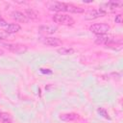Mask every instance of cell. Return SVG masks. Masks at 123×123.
Here are the masks:
<instances>
[{
    "mask_svg": "<svg viewBox=\"0 0 123 123\" xmlns=\"http://www.w3.org/2000/svg\"><path fill=\"white\" fill-rule=\"evenodd\" d=\"M52 20L55 23H58L60 25H65V26H71L75 23V20L67 14H62V13H57L52 16Z\"/></svg>",
    "mask_w": 123,
    "mask_h": 123,
    "instance_id": "1",
    "label": "cell"
},
{
    "mask_svg": "<svg viewBox=\"0 0 123 123\" xmlns=\"http://www.w3.org/2000/svg\"><path fill=\"white\" fill-rule=\"evenodd\" d=\"M89 30L95 35H106L111 30V27L106 23H95L89 27Z\"/></svg>",
    "mask_w": 123,
    "mask_h": 123,
    "instance_id": "2",
    "label": "cell"
},
{
    "mask_svg": "<svg viewBox=\"0 0 123 123\" xmlns=\"http://www.w3.org/2000/svg\"><path fill=\"white\" fill-rule=\"evenodd\" d=\"M4 46L11 52L17 54V55H21L24 54L27 51V47L23 44H18V43H8V44H4Z\"/></svg>",
    "mask_w": 123,
    "mask_h": 123,
    "instance_id": "3",
    "label": "cell"
},
{
    "mask_svg": "<svg viewBox=\"0 0 123 123\" xmlns=\"http://www.w3.org/2000/svg\"><path fill=\"white\" fill-rule=\"evenodd\" d=\"M106 13H107L106 11L103 10L102 8L101 9H98V10H92V11H89L85 15V19H86V20H93V19H96V18L105 16Z\"/></svg>",
    "mask_w": 123,
    "mask_h": 123,
    "instance_id": "4",
    "label": "cell"
},
{
    "mask_svg": "<svg viewBox=\"0 0 123 123\" xmlns=\"http://www.w3.org/2000/svg\"><path fill=\"white\" fill-rule=\"evenodd\" d=\"M47 7L50 11L54 12H66L65 9V3L63 2H57V1H52L47 3Z\"/></svg>",
    "mask_w": 123,
    "mask_h": 123,
    "instance_id": "5",
    "label": "cell"
},
{
    "mask_svg": "<svg viewBox=\"0 0 123 123\" xmlns=\"http://www.w3.org/2000/svg\"><path fill=\"white\" fill-rule=\"evenodd\" d=\"M42 42L47 45V46H52V47H55V46H60L62 45V40L58 37H44L42 39Z\"/></svg>",
    "mask_w": 123,
    "mask_h": 123,
    "instance_id": "6",
    "label": "cell"
},
{
    "mask_svg": "<svg viewBox=\"0 0 123 123\" xmlns=\"http://www.w3.org/2000/svg\"><path fill=\"white\" fill-rule=\"evenodd\" d=\"M11 17L12 19H14L15 21H18V22H22V23H27L28 21V18L26 17V15L19 12V11H13L11 12Z\"/></svg>",
    "mask_w": 123,
    "mask_h": 123,
    "instance_id": "7",
    "label": "cell"
},
{
    "mask_svg": "<svg viewBox=\"0 0 123 123\" xmlns=\"http://www.w3.org/2000/svg\"><path fill=\"white\" fill-rule=\"evenodd\" d=\"M79 118V114L75 113V112H66V113H62L60 114V119L65 122H71V121H75Z\"/></svg>",
    "mask_w": 123,
    "mask_h": 123,
    "instance_id": "8",
    "label": "cell"
},
{
    "mask_svg": "<svg viewBox=\"0 0 123 123\" xmlns=\"http://www.w3.org/2000/svg\"><path fill=\"white\" fill-rule=\"evenodd\" d=\"M38 30H39L41 33L48 34V35H52V34H54V33L57 32L58 27H57V26H54V25H41V26H39Z\"/></svg>",
    "mask_w": 123,
    "mask_h": 123,
    "instance_id": "9",
    "label": "cell"
},
{
    "mask_svg": "<svg viewBox=\"0 0 123 123\" xmlns=\"http://www.w3.org/2000/svg\"><path fill=\"white\" fill-rule=\"evenodd\" d=\"M65 9H66V12H73V13H82V12H84L83 8L75 6L73 4H69V3H65Z\"/></svg>",
    "mask_w": 123,
    "mask_h": 123,
    "instance_id": "10",
    "label": "cell"
},
{
    "mask_svg": "<svg viewBox=\"0 0 123 123\" xmlns=\"http://www.w3.org/2000/svg\"><path fill=\"white\" fill-rule=\"evenodd\" d=\"M20 30H21V26L17 23H11V24H8V26L6 27V33H8L9 35L15 34Z\"/></svg>",
    "mask_w": 123,
    "mask_h": 123,
    "instance_id": "11",
    "label": "cell"
},
{
    "mask_svg": "<svg viewBox=\"0 0 123 123\" xmlns=\"http://www.w3.org/2000/svg\"><path fill=\"white\" fill-rule=\"evenodd\" d=\"M26 17L28 19H32V20H37L38 18V12L33 9H26L25 10V13Z\"/></svg>",
    "mask_w": 123,
    "mask_h": 123,
    "instance_id": "12",
    "label": "cell"
},
{
    "mask_svg": "<svg viewBox=\"0 0 123 123\" xmlns=\"http://www.w3.org/2000/svg\"><path fill=\"white\" fill-rule=\"evenodd\" d=\"M107 5V9L110 11V12H113L115 11L116 8H119L121 5H122V2H119V1H111L109 3L106 4Z\"/></svg>",
    "mask_w": 123,
    "mask_h": 123,
    "instance_id": "13",
    "label": "cell"
},
{
    "mask_svg": "<svg viewBox=\"0 0 123 123\" xmlns=\"http://www.w3.org/2000/svg\"><path fill=\"white\" fill-rule=\"evenodd\" d=\"M57 52L60 55H72V54H74L75 50L71 47H62V48H59L57 50Z\"/></svg>",
    "mask_w": 123,
    "mask_h": 123,
    "instance_id": "14",
    "label": "cell"
},
{
    "mask_svg": "<svg viewBox=\"0 0 123 123\" xmlns=\"http://www.w3.org/2000/svg\"><path fill=\"white\" fill-rule=\"evenodd\" d=\"M97 111H98V113H99L100 115H102V116H103V117H105L106 119L111 120V116L109 115L108 111H107L105 109H103V108H98V109H97Z\"/></svg>",
    "mask_w": 123,
    "mask_h": 123,
    "instance_id": "15",
    "label": "cell"
},
{
    "mask_svg": "<svg viewBox=\"0 0 123 123\" xmlns=\"http://www.w3.org/2000/svg\"><path fill=\"white\" fill-rule=\"evenodd\" d=\"M0 119L3 121V122H8L11 120V116L9 113H6V112H0Z\"/></svg>",
    "mask_w": 123,
    "mask_h": 123,
    "instance_id": "16",
    "label": "cell"
},
{
    "mask_svg": "<svg viewBox=\"0 0 123 123\" xmlns=\"http://www.w3.org/2000/svg\"><path fill=\"white\" fill-rule=\"evenodd\" d=\"M9 37V34L6 32L0 31V39H7Z\"/></svg>",
    "mask_w": 123,
    "mask_h": 123,
    "instance_id": "17",
    "label": "cell"
},
{
    "mask_svg": "<svg viewBox=\"0 0 123 123\" xmlns=\"http://www.w3.org/2000/svg\"><path fill=\"white\" fill-rule=\"evenodd\" d=\"M114 21H115V23H118V24L122 23V15L121 14H117L115 16V18H114Z\"/></svg>",
    "mask_w": 123,
    "mask_h": 123,
    "instance_id": "18",
    "label": "cell"
},
{
    "mask_svg": "<svg viewBox=\"0 0 123 123\" xmlns=\"http://www.w3.org/2000/svg\"><path fill=\"white\" fill-rule=\"evenodd\" d=\"M0 26H1V27H5V26L7 27V26H8L7 21H6V20H5L1 15H0Z\"/></svg>",
    "mask_w": 123,
    "mask_h": 123,
    "instance_id": "19",
    "label": "cell"
},
{
    "mask_svg": "<svg viewBox=\"0 0 123 123\" xmlns=\"http://www.w3.org/2000/svg\"><path fill=\"white\" fill-rule=\"evenodd\" d=\"M40 72H41V73H44V74H45V73H46V74H51V73H52L51 70H49V69H46V70H45L44 68H40Z\"/></svg>",
    "mask_w": 123,
    "mask_h": 123,
    "instance_id": "20",
    "label": "cell"
},
{
    "mask_svg": "<svg viewBox=\"0 0 123 123\" xmlns=\"http://www.w3.org/2000/svg\"><path fill=\"white\" fill-rule=\"evenodd\" d=\"M2 55H4V51L2 49H0V56H2Z\"/></svg>",
    "mask_w": 123,
    "mask_h": 123,
    "instance_id": "21",
    "label": "cell"
},
{
    "mask_svg": "<svg viewBox=\"0 0 123 123\" xmlns=\"http://www.w3.org/2000/svg\"><path fill=\"white\" fill-rule=\"evenodd\" d=\"M3 123H8V122H3Z\"/></svg>",
    "mask_w": 123,
    "mask_h": 123,
    "instance_id": "22",
    "label": "cell"
}]
</instances>
